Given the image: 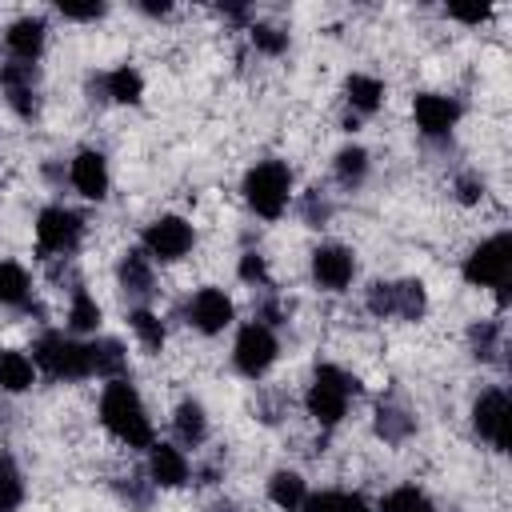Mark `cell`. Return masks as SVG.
Wrapping results in <instances>:
<instances>
[{
    "mask_svg": "<svg viewBox=\"0 0 512 512\" xmlns=\"http://www.w3.org/2000/svg\"><path fill=\"white\" fill-rule=\"evenodd\" d=\"M100 420L104 428L124 440L128 448H152V420L136 396V388L128 380H112L100 396Z\"/></svg>",
    "mask_w": 512,
    "mask_h": 512,
    "instance_id": "obj_1",
    "label": "cell"
},
{
    "mask_svg": "<svg viewBox=\"0 0 512 512\" xmlns=\"http://www.w3.org/2000/svg\"><path fill=\"white\" fill-rule=\"evenodd\" d=\"M288 188H292V176H288V168H284L280 160H264V164H256V168L244 176V200H248V208H252L256 216H264V220H276V216L284 212Z\"/></svg>",
    "mask_w": 512,
    "mask_h": 512,
    "instance_id": "obj_2",
    "label": "cell"
},
{
    "mask_svg": "<svg viewBox=\"0 0 512 512\" xmlns=\"http://www.w3.org/2000/svg\"><path fill=\"white\" fill-rule=\"evenodd\" d=\"M360 384L352 380V376H344L340 368H332V364H320L316 368V380H312V388H308V416L316 420V424H324V428H332V424H340V416H344V408H348V396L356 392Z\"/></svg>",
    "mask_w": 512,
    "mask_h": 512,
    "instance_id": "obj_3",
    "label": "cell"
},
{
    "mask_svg": "<svg viewBox=\"0 0 512 512\" xmlns=\"http://www.w3.org/2000/svg\"><path fill=\"white\" fill-rule=\"evenodd\" d=\"M32 360H36L52 380H80V376H88V352H84V344L60 336V332L40 336L36 348H32Z\"/></svg>",
    "mask_w": 512,
    "mask_h": 512,
    "instance_id": "obj_4",
    "label": "cell"
},
{
    "mask_svg": "<svg viewBox=\"0 0 512 512\" xmlns=\"http://www.w3.org/2000/svg\"><path fill=\"white\" fill-rule=\"evenodd\" d=\"M508 272H512V236L508 232L484 240L468 256V264H464L468 284H480V288H504L508 284Z\"/></svg>",
    "mask_w": 512,
    "mask_h": 512,
    "instance_id": "obj_5",
    "label": "cell"
},
{
    "mask_svg": "<svg viewBox=\"0 0 512 512\" xmlns=\"http://www.w3.org/2000/svg\"><path fill=\"white\" fill-rule=\"evenodd\" d=\"M276 336H272V328L268 324H248V328H240V336H236V352H232V360H236V368L244 372V376H264L268 368H272V360H276Z\"/></svg>",
    "mask_w": 512,
    "mask_h": 512,
    "instance_id": "obj_6",
    "label": "cell"
},
{
    "mask_svg": "<svg viewBox=\"0 0 512 512\" xmlns=\"http://www.w3.org/2000/svg\"><path fill=\"white\" fill-rule=\"evenodd\" d=\"M80 232H84V224H80V216L68 212V208H44L40 220H36V244H40L44 256H64V252H72L76 240H80Z\"/></svg>",
    "mask_w": 512,
    "mask_h": 512,
    "instance_id": "obj_7",
    "label": "cell"
},
{
    "mask_svg": "<svg viewBox=\"0 0 512 512\" xmlns=\"http://www.w3.org/2000/svg\"><path fill=\"white\" fill-rule=\"evenodd\" d=\"M508 420H512V408H508V396L500 388H488L480 392V400L472 404V424L476 432L492 444V448H508Z\"/></svg>",
    "mask_w": 512,
    "mask_h": 512,
    "instance_id": "obj_8",
    "label": "cell"
},
{
    "mask_svg": "<svg viewBox=\"0 0 512 512\" xmlns=\"http://www.w3.org/2000/svg\"><path fill=\"white\" fill-rule=\"evenodd\" d=\"M144 244L156 260H180L188 248H192V228L180 220V216H160L148 224L144 232Z\"/></svg>",
    "mask_w": 512,
    "mask_h": 512,
    "instance_id": "obj_9",
    "label": "cell"
},
{
    "mask_svg": "<svg viewBox=\"0 0 512 512\" xmlns=\"http://www.w3.org/2000/svg\"><path fill=\"white\" fill-rule=\"evenodd\" d=\"M352 272H356V260H352L348 248H340V244H320V248L312 252V276H316L320 288L340 292V288L352 284Z\"/></svg>",
    "mask_w": 512,
    "mask_h": 512,
    "instance_id": "obj_10",
    "label": "cell"
},
{
    "mask_svg": "<svg viewBox=\"0 0 512 512\" xmlns=\"http://www.w3.org/2000/svg\"><path fill=\"white\" fill-rule=\"evenodd\" d=\"M188 320L200 328V332H224L232 324V300L220 292V288H200L188 304Z\"/></svg>",
    "mask_w": 512,
    "mask_h": 512,
    "instance_id": "obj_11",
    "label": "cell"
},
{
    "mask_svg": "<svg viewBox=\"0 0 512 512\" xmlns=\"http://www.w3.org/2000/svg\"><path fill=\"white\" fill-rule=\"evenodd\" d=\"M0 88H4L8 104L20 116H32L36 112V68L32 64H4L0 68Z\"/></svg>",
    "mask_w": 512,
    "mask_h": 512,
    "instance_id": "obj_12",
    "label": "cell"
},
{
    "mask_svg": "<svg viewBox=\"0 0 512 512\" xmlns=\"http://www.w3.org/2000/svg\"><path fill=\"white\" fill-rule=\"evenodd\" d=\"M412 112H416V124H420L424 136H444V132L456 124L460 104L448 100V96H432V92H424V96H416Z\"/></svg>",
    "mask_w": 512,
    "mask_h": 512,
    "instance_id": "obj_13",
    "label": "cell"
},
{
    "mask_svg": "<svg viewBox=\"0 0 512 512\" xmlns=\"http://www.w3.org/2000/svg\"><path fill=\"white\" fill-rule=\"evenodd\" d=\"M72 184L80 196L88 200H104L108 196V164L100 152H76L72 160Z\"/></svg>",
    "mask_w": 512,
    "mask_h": 512,
    "instance_id": "obj_14",
    "label": "cell"
},
{
    "mask_svg": "<svg viewBox=\"0 0 512 512\" xmlns=\"http://www.w3.org/2000/svg\"><path fill=\"white\" fill-rule=\"evenodd\" d=\"M44 20L40 16H20L12 28H8V48H12V56L16 60H24V64H32L36 56H40V48H44Z\"/></svg>",
    "mask_w": 512,
    "mask_h": 512,
    "instance_id": "obj_15",
    "label": "cell"
},
{
    "mask_svg": "<svg viewBox=\"0 0 512 512\" xmlns=\"http://www.w3.org/2000/svg\"><path fill=\"white\" fill-rule=\"evenodd\" d=\"M148 468H152V484H160V488H180L188 480V460L172 444H152V464Z\"/></svg>",
    "mask_w": 512,
    "mask_h": 512,
    "instance_id": "obj_16",
    "label": "cell"
},
{
    "mask_svg": "<svg viewBox=\"0 0 512 512\" xmlns=\"http://www.w3.org/2000/svg\"><path fill=\"white\" fill-rule=\"evenodd\" d=\"M84 352H88V376L116 380L124 372V348L116 340H92V344H84Z\"/></svg>",
    "mask_w": 512,
    "mask_h": 512,
    "instance_id": "obj_17",
    "label": "cell"
},
{
    "mask_svg": "<svg viewBox=\"0 0 512 512\" xmlns=\"http://www.w3.org/2000/svg\"><path fill=\"white\" fill-rule=\"evenodd\" d=\"M120 284L132 296H148L152 292V268H148L144 252H124V260H120Z\"/></svg>",
    "mask_w": 512,
    "mask_h": 512,
    "instance_id": "obj_18",
    "label": "cell"
},
{
    "mask_svg": "<svg viewBox=\"0 0 512 512\" xmlns=\"http://www.w3.org/2000/svg\"><path fill=\"white\" fill-rule=\"evenodd\" d=\"M268 496H272L276 508L300 512V504H304V480H300L296 472H276V476L268 480Z\"/></svg>",
    "mask_w": 512,
    "mask_h": 512,
    "instance_id": "obj_19",
    "label": "cell"
},
{
    "mask_svg": "<svg viewBox=\"0 0 512 512\" xmlns=\"http://www.w3.org/2000/svg\"><path fill=\"white\" fill-rule=\"evenodd\" d=\"M0 388L4 392L32 388V360L24 352H0Z\"/></svg>",
    "mask_w": 512,
    "mask_h": 512,
    "instance_id": "obj_20",
    "label": "cell"
},
{
    "mask_svg": "<svg viewBox=\"0 0 512 512\" xmlns=\"http://www.w3.org/2000/svg\"><path fill=\"white\" fill-rule=\"evenodd\" d=\"M344 92H348L352 108H360V112H376L380 100H384V84L376 76H348Z\"/></svg>",
    "mask_w": 512,
    "mask_h": 512,
    "instance_id": "obj_21",
    "label": "cell"
},
{
    "mask_svg": "<svg viewBox=\"0 0 512 512\" xmlns=\"http://www.w3.org/2000/svg\"><path fill=\"white\" fill-rule=\"evenodd\" d=\"M424 312V284L420 280H400L392 284V316L416 320Z\"/></svg>",
    "mask_w": 512,
    "mask_h": 512,
    "instance_id": "obj_22",
    "label": "cell"
},
{
    "mask_svg": "<svg viewBox=\"0 0 512 512\" xmlns=\"http://www.w3.org/2000/svg\"><path fill=\"white\" fill-rule=\"evenodd\" d=\"M176 432H180L184 444H200L208 436V420H204V408L196 400H184L176 408Z\"/></svg>",
    "mask_w": 512,
    "mask_h": 512,
    "instance_id": "obj_23",
    "label": "cell"
},
{
    "mask_svg": "<svg viewBox=\"0 0 512 512\" xmlns=\"http://www.w3.org/2000/svg\"><path fill=\"white\" fill-rule=\"evenodd\" d=\"M108 96L112 100H120V104H136L140 100V92H144V80H140V72L136 68H116V72H108Z\"/></svg>",
    "mask_w": 512,
    "mask_h": 512,
    "instance_id": "obj_24",
    "label": "cell"
},
{
    "mask_svg": "<svg viewBox=\"0 0 512 512\" xmlns=\"http://www.w3.org/2000/svg\"><path fill=\"white\" fill-rule=\"evenodd\" d=\"M28 300V272L12 260L0 264V304H24Z\"/></svg>",
    "mask_w": 512,
    "mask_h": 512,
    "instance_id": "obj_25",
    "label": "cell"
},
{
    "mask_svg": "<svg viewBox=\"0 0 512 512\" xmlns=\"http://www.w3.org/2000/svg\"><path fill=\"white\" fill-rule=\"evenodd\" d=\"M24 500V480L12 464V456H0V512H16Z\"/></svg>",
    "mask_w": 512,
    "mask_h": 512,
    "instance_id": "obj_26",
    "label": "cell"
},
{
    "mask_svg": "<svg viewBox=\"0 0 512 512\" xmlns=\"http://www.w3.org/2000/svg\"><path fill=\"white\" fill-rule=\"evenodd\" d=\"M68 324L76 328V332H92L96 324H100V308H96V300L84 292V288H76L72 292V308H68Z\"/></svg>",
    "mask_w": 512,
    "mask_h": 512,
    "instance_id": "obj_27",
    "label": "cell"
},
{
    "mask_svg": "<svg viewBox=\"0 0 512 512\" xmlns=\"http://www.w3.org/2000/svg\"><path fill=\"white\" fill-rule=\"evenodd\" d=\"M128 320H132V332L140 336V344H144L148 352H160V344H164V324H160V316H152L148 308H136Z\"/></svg>",
    "mask_w": 512,
    "mask_h": 512,
    "instance_id": "obj_28",
    "label": "cell"
},
{
    "mask_svg": "<svg viewBox=\"0 0 512 512\" xmlns=\"http://www.w3.org/2000/svg\"><path fill=\"white\" fill-rule=\"evenodd\" d=\"M364 172H368V152H364V148H344V152L336 156V176H340V184H360Z\"/></svg>",
    "mask_w": 512,
    "mask_h": 512,
    "instance_id": "obj_29",
    "label": "cell"
},
{
    "mask_svg": "<svg viewBox=\"0 0 512 512\" xmlns=\"http://www.w3.org/2000/svg\"><path fill=\"white\" fill-rule=\"evenodd\" d=\"M376 432L384 440H404L412 432V416H404L400 408H380L376 412Z\"/></svg>",
    "mask_w": 512,
    "mask_h": 512,
    "instance_id": "obj_30",
    "label": "cell"
},
{
    "mask_svg": "<svg viewBox=\"0 0 512 512\" xmlns=\"http://www.w3.org/2000/svg\"><path fill=\"white\" fill-rule=\"evenodd\" d=\"M380 512H436V508L424 500V492H416V488H396V492L384 500Z\"/></svg>",
    "mask_w": 512,
    "mask_h": 512,
    "instance_id": "obj_31",
    "label": "cell"
},
{
    "mask_svg": "<svg viewBox=\"0 0 512 512\" xmlns=\"http://www.w3.org/2000/svg\"><path fill=\"white\" fill-rule=\"evenodd\" d=\"M252 44H256L260 52H268V56H280V52L288 48V32H280V28H272V24H252Z\"/></svg>",
    "mask_w": 512,
    "mask_h": 512,
    "instance_id": "obj_32",
    "label": "cell"
},
{
    "mask_svg": "<svg viewBox=\"0 0 512 512\" xmlns=\"http://www.w3.org/2000/svg\"><path fill=\"white\" fill-rule=\"evenodd\" d=\"M240 280H248V284H264V280H268L264 256H256V252H244V256H240Z\"/></svg>",
    "mask_w": 512,
    "mask_h": 512,
    "instance_id": "obj_33",
    "label": "cell"
},
{
    "mask_svg": "<svg viewBox=\"0 0 512 512\" xmlns=\"http://www.w3.org/2000/svg\"><path fill=\"white\" fill-rule=\"evenodd\" d=\"M472 348H476L480 360H488L496 352V324H476L472 328Z\"/></svg>",
    "mask_w": 512,
    "mask_h": 512,
    "instance_id": "obj_34",
    "label": "cell"
},
{
    "mask_svg": "<svg viewBox=\"0 0 512 512\" xmlns=\"http://www.w3.org/2000/svg\"><path fill=\"white\" fill-rule=\"evenodd\" d=\"M368 308L376 316H392V284H372L368 288Z\"/></svg>",
    "mask_w": 512,
    "mask_h": 512,
    "instance_id": "obj_35",
    "label": "cell"
},
{
    "mask_svg": "<svg viewBox=\"0 0 512 512\" xmlns=\"http://www.w3.org/2000/svg\"><path fill=\"white\" fill-rule=\"evenodd\" d=\"M60 12L68 20H96V16H104V4H60Z\"/></svg>",
    "mask_w": 512,
    "mask_h": 512,
    "instance_id": "obj_36",
    "label": "cell"
},
{
    "mask_svg": "<svg viewBox=\"0 0 512 512\" xmlns=\"http://www.w3.org/2000/svg\"><path fill=\"white\" fill-rule=\"evenodd\" d=\"M332 504H336V492H320V496H304L300 512H332Z\"/></svg>",
    "mask_w": 512,
    "mask_h": 512,
    "instance_id": "obj_37",
    "label": "cell"
},
{
    "mask_svg": "<svg viewBox=\"0 0 512 512\" xmlns=\"http://www.w3.org/2000/svg\"><path fill=\"white\" fill-rule=\"evenodd\" d=\"M332 512H372L360 496H352V492H336V504H332Z\"/></svg>",
    "mask_w": 512,
    "mask_h": 512,
    "instance_id": "obj_38",
    "label": "cell"
},
{
    "mask_svg": "<svg viewBox=\"0 0 512 512\" xmlns=\"http://www.w3.org/2000/svg\"><path fill=\"white\" fill-rule=\"evenodd\" d=\"M488 12L492 8H448V16H456V20H468V24H480V20H488Z\"/></svg>",
    "mask_w": 512,
    "mask_h": 512,
    "instance_id": "obj_39",
    "label": "cell"
},
{
    "mask_svg": "<svg viewBox=\"0 0 512 512\" xmlns=\"http://www.w3.org/2000/svg\"><path fill=\"white\" fill-rule=\"evenodd\" d=\"M480 192H484V188H480V180H472V176H464V180H460V200H464V204H476V200H480Z\"/></svg>",
    "mask_w": 512,
    "mask_h": 512,
    "instance_id": "obj_40",
    "label": "cell"
},
{
    "mask_svg": "<svg viewBox=\"0 0 512 512\" xmlns=\"http://www.w3.org/2000/svg\"><path fill=\"white\" fill-rule=\"evenodd\" d=\"M208 512H236L232 504H216V508H208Z\"/></svg>",
    "mask_w": 512,
    "mask_h": 512,
    "instance_id": "obj_41",
    "label": "cell"
}]
</instances>
